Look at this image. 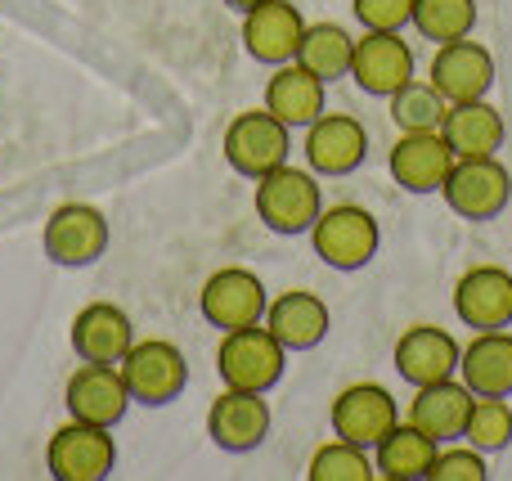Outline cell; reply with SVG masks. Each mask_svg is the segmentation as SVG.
I'll use <instances>...</instances> for the list:
<instances>
[{
	"label": "cell",
	"mask_w": 512,
	"mask_h": 481,
	"mask_svg": "<svg viewBox=\"0 0 512 481\" xmlns=\"http://www.w3.org/2000/svg\"><path fill=\"white\" fill-rule=\"evenodd\" d=\"M45 468L59 481H104L117 468L113 428L68 419L45 446Z\"/></svg>",
	"instance_id": "7"
},
{
	"label": "cell",
	"mask_w": 512,
	"mask_h": 481,
	"mask_svg": "<svg viewBox=\"0 0 512 481\" xmlns=\"http://www.w3.org/2000/svg\"><path fill=\"white\" fill-rule=\"evenodd\" d=\"M324 86L310 68H301L297 59L292 63H279L265 81V108L279 117L288 131H306L319 113H324Z\"/></svg>",
	"instance_id": "23"
},
{
	"label": "cell",
	"mask_w": 512,
	"mask_h": 481,
	"mask_svg": "<svg viewBox=\"0 0 512 481\" xmlns=\"http://www.w3.org/2000/svg\"><path fill=\"white\" fill-rule=\"evenodd\" d=\"M270 423H274V414H270L265 392L225 387L212 401V410H207V437H212V446L225 450V455H252V450L265 446Z\"/></svg>",
	"instance_id": "13"
},
{
	"label": "cell",
	"mask_w": 512,
	"mask_h": 481,
	"mask_svg": "<svg viewBox=\"0 0 512 481\" xmlns=\"http://www.w3.org/2000/svg\"><path fill=\"white\" fill-rule=\"evenodd\" d=\"M459 378L472 396H512V333L481 329L459 351Z\"/></svg>",
	"instance_id": "24"
},
{
	"label": "cell",
	"mask_w": 512,
	"mask_h": 481,
	"mask_svg": "<svg viewBox=\"0 0 512 481\" xmlns=\"http://www.w3.org/2000/svg\"><path fill=\"white\" fill-rule=\"evenodd\" d=\"M310 481H373L378 477V468H373L369 450L355 446V441H324V446L310 455V468H306Z\"/></svg>",
	"instance_id": "31"
},
{
	"label": "cell",
	"mask_w": 512,
	"mask_h": 481,
	"mask_svg": "<svg viewBox=\"0 0 512 481\" xmlns=\"http://www.w3.org/2000/svg\"><path fill=\"white\" fill-rule=\"evenodd\" d=\"M387 104H391V122H396L400 131H441L445 113H450L441 90H436L432 81H418V77L409 81V86H400Z\"/></svg>",
	"instance_id": "29"
},
{
	"label": "cell",
	"mask_w": 512,
	"mask_h": 481,
	"mask_svg": "<svg viewBox=\"0 0 512 481\" xmlns=\"http://www.w3.org/2000/svg\"><path fill=\"white\" fill-rule=\"evenodd\" d=\"M261 324L288 351H315L319 342L328 338V329H333V315H328V302L319 293H310V288H288V293L270 297Z\"/></svg>",
	"instance_id": "20"
},
{
	"label": "cell",
	"mask_w": 512,
	"mask_h": 481,
	"mask_svg": "<svg viewBox=\"0 0 512 481\" xmlns=\"http://www.w3.org/2000/svg\"><path fill=\"white\" fill-rule=\"evenodd\" d=\"M418 77V59L400 32H364L355 36L351 81L373 99H391L400 86Z\"/></svg>",
	"instance_id": "12"
},
{
	"label": "cell",
	"mask_w": 512,
	"mask_h": 481,
	"mask_svg": "<svg viewBox=\"0 0 512 481\" xmlns=\"http://www.w3.org/2000/svg\"><path fill=\"white\" fill-rule=\"evenodd\" d=\"M126 387H131L135 405H149V410H162L171 405L180 392L189 387V360L176 342L167 338H135L131 351L117 360Z\"/></svg>",
	"instance_id": "4"
},
{
	"label": "cell",
	"mask_w": 512,
	"mask_h": 481,
	"mask_svg": "<svg viewBox=\"0 0 512 481\" xmlns=\"http://www.w3.org/2000/svg\"><path fill=\"white\" fill-rule=\"evenodd\" d=\"M252 203H256V216H261L265 230L292 239V234H310L315 216L324 212V189H319V176L310 167L283 162V167L256 176Z\"/></svg>",
	"instance_id": "1"
},
{
	"label": "cell",
	"mask_w": 512,
	"mask_h": 481,
	"mask_svg": "<svg viewBox=\"0 0 512 481\" xmlns=\"http://www.w3.org/2000/svg\"><path fill=\"white\" fill-rule=\"evenodd\" d=\"M441 198L459 221H495L512 203V171L499 162V153L454 158L450 176L441 185Z\"/></svg>",
	"instance_id": "5"
},
{
	"label": "cell",
	"mask_w": 512,
	"mask_h": 481,
	"mask_svg": "<svg viewBox=\"0 0 512 481\" xmlns=\"http://www.w3.org/2000/svg\"><path fill=\"white\" fill-rule=\"evenodd\" d=\"M68 342L77 351V360H95V365H117L135 342V324L122 306L113 302H90L72 315Z\"/></svg>",
	"instance_id": "21"
},
{
	"label": "cell",
	"mask_w": 512,
	"mask_h": 481,
	"mask_svg": "<svg viewBox=\"0 0 512 481\" xmlns=\"http://www.w3.org/2000/svg\"><path fill=\"white\" fill-rule=\"evenodd\" d=\"M301 32H306V18H301V9L292 0H261V5H252L243 14V50L265 68L297 59Z\"/></svg>",
	"instance_id": "17"
},
{
	"label": "cell",
	"mask_w": 512,
	"mask_h": 481,
	"mask_svg": "<svg viewBox=\"0 0 512 481\" xmlns=\"http://www.w3.org/2000/svg\"><path fill=\"white\" fill-rule=\"evenodd\" d=\"M445 144L454 158H481V153H499L504 144V113L490 99H472V104H450L441 122Z\"/></svg>",
	"instance_id": "25"
},
{
	"label": "cell",
	"mask_w": 512,
	"mask_h": 481,
	"mask_svg": "<svg viewBox=\"0 0 512 481\" xmlns=\"http://www.w3.org/2000/svg\"><path fill=\"white\" fill-rule=\"evenodd\" d=\"M283 369H288V347H283L265 324H248V329L221 333L216 374H221L225 387H239V392H270V387H279Z\"/></svg>",
	"instance_id": "3"
},
{
	"label": "cell",
	"mask_w": 512,
	"mask_h": 481,
	"mask_svg": "<svg viewBox=\"0 0 512 481\" xmlns=\"http://www.w3.org/2000/svg\"><path fill=\"white\" fill-rule=\"evenodd\" d=\"M427 81L441 90L445 104H472V99H490L495 86V54L472 36L436 45L432 63H427Z\"/></svg>",
	"instance_id": "9"
},
{
	"label": "cell",
	"mask_w": 512,
	"mask_h": 481,
	"mask_svg": "<svg viewBox=\"0 0 512 481\" xmlns=\"http://www.w3.org/2000/svg\"><path fill=\"white\" fill-rule=\"evenodd\" d=\"M387 167L405 194H441L454 167V149L441 131H400V140L387 153Z\"/></svg>",
	"instance_id": "16"
},
{
	"label": "cell",
	"mask_w": 512,
	"mask_h": 481,
	"mask_svg": "<svg viewBox=\"0 0 512 481\" xmlns=\"http://www.w3.org/2000/svg\"><path fill=\"white\" fill-rule=\"evenodd\" d=\"M265 306H270V293H265L261 275H252V270H243V266H225V270H216V275H207L203 293H198L203 320L221 333L261 324Z\"/></svg>",
	"instance_id": "10"
},
{
	"label": "cell",
	"mask_w": 512,
	"mask_h": 481,
	"mask_svg": "<svg viewBox=\"0 0 512 481\" xmlns=\"http://www.w3.org/2000/svg\"><path fill=\"white\" fill-rule=\"evenodd\" d=\"M490 464L477 446H454V450H436L427 481H486Z\"/></svg>",
	"instance_id": "33"
},
{
	"label": "cell",
	"mask_w": 512,
	"mask_h": 481,
	"mask_svg": "<svg viewBox=\"0 0 512 481\" xmlns=\"http://www.w3.org/2000/svg\"><path fill=\"white\" fill-rule=\"evenodd\" d=\"M41 243H45V257L63 270L95 266L108 252V221L90 203H59L50 212V221H45Z\"/></svg>",
	"instance_id": "8"
},
{
	"label": "cell",
	"mask_w": 512,
	"mask_h": 481,
	"mask_svg": "<svg viewBox=\"0 0 512 481\" xmlns=\"http://www.w3.org/2000/svg\"><path fill=\"white\" fill-rule=\"evenodd\" d=\"M63 405H68V419L117 428L135 401H131V387H126V378L117 365L81 360V365L68 374V383H63Z\"/></svg>",
	"instance_id": "11"
},
{
	"label": "cell",
	"mask_w": 512,
	"mask_h": 481,
	"mask_svg": "<svg viewBox=\"0 0 512 481\" xmlns=\"http://www.w3.org/2000/svg\"><path fill=\"white\" fill-rule=\"evenodd\" d=\"M414 27L423 41H459L477 27V0H414Z\"/></svg>",
	"instance_id": "30"
},
{
	"label": "cell",
	"mask_w": 512,
	"mask_h": 481,
	"mask_svg": "<svg viewBox=\"0 0 512 481\" xmlns=\"http://www.w3.org/2000/svg\"><path fill=\"white\" fill-rule=\"evenodd\" d=\"M459 338L450 329H436V324H414V329L400 333L396 342V374L409 387H427V383H445V378L459 374Z\"/></svg>",
	"instance_id": "18"
},
{
	"label": "cell",
	"mask_w": 512,
	"mask_h": 481,
	"mask_svg": "<svg viewBox=\"0 0 512 481\" xmlns=\"http://www.w3.org/2000/svg\"><path fill=\"white\" fill-rule=\"evenodd\" d=\"M454 315L468 329H508L512 324V270L472 266L454 284Z\"/></svg>",
	"instance_id": "19"
},
{
	"label": "cell",
	"mask_w": 512,
	"mask_h": 481,
	"mask_svg": "<svg viewBox=\"0 0 512 481\" xmlns=\"http://www.w3.org/2000/svg\"><path fill=\"white\" fill-rule=\"evenodd\" d=\"M301 153H306V167L315 176H351L369 158V131L351 113H319L306 126Z\"/></svg>",
	"instance_id": "15"
},
{
	"label": "cell",
	"mask_w": 512,
	"mask_h": 481,
	"mask_svg": "<svg viewBox=\"0 0 512 481\" xmlns=\"http://www.w3.org/2000/svg\"><path fill=\"white\" fill-rule=\"evenodd\" d=\"M310 248L333 270H364L382 248L378 216L360 203L324 207V212L315 216V225H310Z\"/></svg>",
	"instance_id": "2"
},
{
	"label": "cell",
	"mask_w": 512,
	"mask_h": 481,
	"mask_svg": "<svg viewBox=\"0 0 512 481\" xmlns=\"http://www.w3.org/2000/svg\"><path fill=\"white\" fill-rule=\"evenodd\" d=\"M328 423H333V437L373 450L400 423V410H396V396L382 383H351L337 392Z\"/></svg>",
	"instance_id": "14"
},
{
	"label": "cell",
	"mask_w": 512,
	"mask_h": 481,
	"mask_svg": "<svg viewBox=\"0 0 512 481\" xmlns=\"http://www.w3.org/2000/svg\"><path fill=\"white\" fill-rule=\"evenodd\" d=\"M436 441L418 432L414 423H396L387 437L373 446V468L382 481H427V468L436 459Z\"/></svg>",
	"instance_id": "26"
},
{
	"label": "cell",
	"mask_w": 512,
	"mask_h": 481,
	"mask_svg": "<svg viewBox=\"0 0 512 481\" xmlns=\"http://www.w3.org/2000/svg\"><path fill=\"white\" fill-rule=\"evenodd\" d=\"M225 5L239 9V14H248V9H252V5H261V0H225Z\"/></svg>",
	"instance_id": "34"
},
{
	"label": "cell",
	"mask_w": 512,
	"mask_h": 481,
	"mask_svg": "<svg viewBox=\"0 0 512 481\" xmlns=\"http://www.w3.org/2000/svg\"><path fill=\"white\" fill-rule=\"evenodd\" d=\"M351 54H355V36L342 23H306L297 45V63L315 72L319 81L351 77Z\"/></svg>",
	"instance_id": "27"
},
{
	"label": "cell",
	"mask_w": 512,
	"mask_h": 481,
	"mask_svg": "<svg viewBox=\"0 0 512 481\" xmlns=\"http://www.w3.org/2000/svg\"><path fill=\"white\" fill-rule=\"evenodd\" d=\"M225 162H230L239 176H265V171L283 167L292 153V131L279 122V117L270 113V108H248V113H239L230 126H225Z\"/></svg>",
	"instance_id": "6"
},
{
	"label": "cell",
	"mask_w": 512,
	"mask_h": 481,
	"mask_svg": "<svg viewBox=\"0 0 512 481\" xmlns=\"http://www.w3.org/2000/svg\"><path fill=\"white\" fill-rule=\"evenodd\" d=\"M468 410H472V392L463 387V378L454 374V378H445V383L414 387V401H409L405 423H414V428L427 432L436 446H445V441L463 437Z\"/></svg>",
	"instance_id": "22"
},
{
	"label": "cell",
	"mask_w": 512,
	"mask_h": 481,
	"mask_svg": "<svg viewBox=\"0 0 512 481\" xmlns=\"http://www.w3.org/2000/svg\"><path fill=\"white\" fill-rule=\"evenodd\" d=\"M463 441L477 446L481 455H499L512 446V405L508 396H472L468 423H463Z\"/></svg>",
	"instance_id": "28"
},
{
	"label": "cell",
	"mask_w": 512,
	"mask_h": 481,
	"mask_svg": "<svg viewBox=\"0 0 512 481\" xmlns=\"http://www.w3.org/2000/svg\"><path fill=\"white\" fill-rule=\"evenodd\" d=\"M351 14L364 32H405L414 27V0H351Z\"/></svg>",
	"instance_id": "32"
}]
</instances>
